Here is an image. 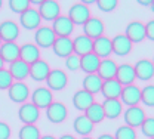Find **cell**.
I'll use <instances>...</instances> for the list:
<instances>
[{
  "label": "cell",
  "mask_w": 154,
  "mask_h": 139,
  "mask_svg": "<svg viewBox=\"0 0 154 139\" xmlns=\"http://www.w3.org/2000/svg\"><path fill=\"white\" fill-rule=\"evenodd\" d=\"M37 12L42 20L54 21L61 15V5L55 0H42L37 8Z\"/></svg>",
  "instance_id": "obj_1"
},
{
  "label": "cell",
  "mask_w": 154,
  "mask_h": 139,
  "mask_svg": "<svg viewBox=\"0 0 154 139\" xmlns=\"http://www.w3.org/2000/svg\"><path fill=\"white\" fill-rule=\"evenodd\" d=\"M67 17L74 25H85V22L91 18V9L85 6L82 2H77L74 5H71Z\"/></svg>",
  "instance_id": "obj_2"
},
{
  "label": "cell",
  "mask_w": 154,
  "mask_h": 139,
  "mask_svg": "<svg viewBox=\"0 0 154 139\" xmlns=\"http://www.w3.org/2000/svg\"><path fill=\"white\" fill-rule=\"evenodd\" d=\"M51 28L57 37H70L74 30V24L70 21L67 15H59L57 20H54V24Z\"/></svg>",
  "instance_id": "obj_3"
},
{
  "label": "cell",
  "mask_w": 154,
  "mask_h": 139,
  "mask_svg": "<svg viewBox=\"0 0 154 139\" xmlns=\"http://www.w3.org/2000/svg\"><path fill=\"white\" fill-rule=\"evenodd\" d=\"M31 104L36 105L38 110H46L52 102H54V95H52V90L48 89V87H37L33 95H31Z\"/></svg>",
  "instance_id": "obj_4"
},
{
  "label": "cell",
  "mask_w": 154,
  "mask_h": 139,
  "mask_svg": "<svg viewBox=\"0 0 154 139\" xmlns=\"http://www.w3.org/2000/svg\"><path fill=\"white\" fill-rule=\"evenodd\" d=\"M55 39H57V36H55V33L52 31L51 27H48V25L38 27L37 30H36V34H34V40H36L34 44H36L37 47L48 49V47H52Z\"/></svg>",
  "instance_id": "obj_5"
},
{
  "label": "cell",
  "mask_w": 154,
  "mask_h": 139,
  "mask_svg": "<svg viewBox=\"0 0 154 139\" xmlns=\"http://www.w3.org/2000/svg\"><path fill=\"white\" fill-rule=\"evenodd\" d=\"M83 30H85V36H88L91 40H96L98 37L104 36L105 25H104L102 20H99L96 17H91L89 20L85 22Z\"/></svg>",
  "instance_id": "obj_6"
},
{
  "label": "cell",
  "mask_w": 154,
  "mask_h": 139,
  "mask_svg": "<svg viewBox=\"0 0 154 139\" xmlns=\"http://www.w3.org/2000/svg\"><path fill=\"white\" fill-rule=\"evenodd\" d=\"M46 81H48V89L62 90L68 83V76L64 70H51V73L46 77Z\"/></svg>",
  "instance_id": "obj_7"
},
{
  "label": "cell",
  "mask_w": 154,
  "mask_h": 139,
  "mask_svg": "<svg viewBox=\"0 0 154 139\" xmlns=\"http://www.w3.org/2000/svg\"><path fill=\"white\" fill-rule=\"evenodd\" d=\"M147 119V116H145V111L141 108V107H138V105H135V107H129L126 111H125V123H126V126H129V127H141V124L144 123V120Z\"/></svg>",
  "instance_id": "obj_8"
},
{
  "label": "cell",
  "mask_w": 154,
  "mask_h": 139,
  "mask_svg": "<svg viewBox=\"0 0 154 139\" xmlns=\"http://www.w3.org/2000/svg\"><path fill=\"white\" fill-rule=\"evenodd\" d=\"M68 116V110L62 102H52L46 108V117L51 123H62Z\"/></svg>",
  "instance_id": "obj_9"
},
{
  "label": "cell",
  "mask_w": 154,
  "mask_h": 139,
  "mask_svg": "<svg viewBox=\"0 0 154 139\" xmlns=\"http://www.w3.org/2000/svg\"><path fill=\"white\" fill-rule=\"evenodd\" d=\"M120 102L126 104L128 107H135L138 102H141V89L135 84L123 86L120 93Z\"/></svg>",
  "instance_id": "obj_10"
},
{
  "label": "cell",
  "mask_w": 154,
  "mask_h": 139,
  "mask_svg": "<svg viewBox=\"0 0 154 139\" xmlns=\"http://www.w3.org/2000/svg\"><path fill=\"white\" fill-rule=\"evenodd\" d=\"M8 93H9V98H11L12 102L24 104L27 101V98L30 96V89H28V86L24 81H15L8 89Z\"/></svg>",
  "instance_id": "obj_11"
},
{
  "label": "cell",
  "mask_w": 154,
  "mask_h": 139,
  "mask_svg": "<svg viewBox=\"0 0 154 139\" xmlns=\"http://www.w3.org/2000/svg\"><path fill=\"white\" fill-rule=\"evenodd\" d=\"M18 117L24 124H34L40 117V110L31 102L22 104L18 110Z\"/></svg>",
  "instance_id": "obj_12"
},
{
  "label": "cell",
  "mask_w": 154,
  "mask_h": 139,
  "mask_svg": "<svg viewBox=\"0 0 154 139\" xmlns=\"http://www.w3.org/2000/svg\"><path fill=\"white\" fill-rule=\"evenodd\" d=\"M19 36V27L15 21L6 20L0 22V39L5 43L15 41Z\"/></svg>",
  "instance_id": "obj_13"
},
{
  "label": "cell",
  "mask_w": 154,
  "mask_h": 139,
  "mask_svg": "<svg viewBox=\"0 0 154 139\" xmlns=\"http://www.w3.org/2000/svg\"><path fill=\"white\" fill-rule=\"evenodd\" d=\"M92 52L95 53L99 59H107V58L113 53V49H111V39L107 37V36H101V37H98L96 40H94Z\"/></svg>",
  "instance_id": "obj_14"
},
{
  "label": "cell",
  "mask_w": 154,
  "mask_h": 139,
  "mask_svg": "<svg viewBox=\"0 0 154 139\" xmlns=\"http://www.w3.org/2000/svg\"><path fill=\"white\" fill-rule=\"evenodd\" d=\"M119 84L123 87V86H129V84H134L135 79V71H134V65L132 64H122L117 67V71H116V77H114Z\"/></svg>",
  "instance_id": "obj_15"
},
{
  "label": "cell",
  "mask_w": 154,
  "mask_h": 139,
  "mask_svg": "<svg viewBox=\"0 0 154 139\" xmlns=\"http://www.w3.org/2000/svg\"><path fill=\"white\" fill-rule=\"evenodd\" d=\"M134 43L128 39L125 34H117L114 39H111V49L116 55L119 56H126L132 52Z\"/></svg>",
  "instance_id": "obj_16"
},
{
  "label": "cell",
  "mask_w": 154,
  "mask_h": 139,
  "mask_svg": "<svg viewBox=\"0 0 154 139\" xmlns=\"http://www.w3.org/2000/svg\"><path fill=\"white\" fill-rule=\"evenodd\" d=\"M136 79L148 81L154 77V64L151 59H139L134 65Z\"/></svg>",
  "instance_id": "obj_17"
},
{
  "label": "cell",
  "mask_w": 154,
  "mask_h": 139,
  "mask_svg": "<svg viewBox=\"0 0 154 139\" xmlns=\"http://www.w3.org/2000/svg\"><path fill=\"white\" fill-rule=\"evenodd\" d=\"M19 22L24 28L27 30H37L40 27V22H42V18L38 15L37 9L34 8H28L25 12H22L19 15Z\"/></svg>",
  "instance_id": "obj_18"
},
{
  "label": "cell",
  "mask_w": 154,
  "mask_h": 139,
  "mask_svg": "<svg viewBox=\"0 0 154 139\" xmlns=\"http://www.w3.org/2000/svg\"><path fill=\"white\" fill-rule=\"evenodd\" d=\"M125 36L131 40L132 43H139L145 39V24H142L141 21H132L128 24L126 27V33Z\"/></svg>",
  "instance_id": "obj_19"
},
{
  "label": "cell",
  "mask_w": 154,
  "mask_h": 139,
  "mask_svg": "<svg viewBox=\"0 0 154 139\" xmlns=\"http://www.w3.org/2000/svg\"><path fill=\"white\" fill-rule=\"evenodd\" d=\"M19 59L28 65L36 62L40 59V49L34 43H24L22 46H19Z\"/></svg>",
  "instance_id": "obj_20"
},
{
  "label": "cell",
  "mask_w": 154,
  "mask_h": 139,
  "mask_svg": "<svg viewBox=\"0 0 154 139\" xmlns=\"http://www.w3.org/2000/svg\"><path fill=\"white\" fill-rule=\"evenodd\" d=\"M117 67H119V65H117V64H116V61L111 59V58L101 59L96 74L99 76V79L102 80V81H105V80H111V79H114L116 77Z\"/></svg>",
  "instance_id": "obj_21"
},
{
  "label": "cell",
  "mask_w": 154,
  "mask_h": 139,
  "mask_svg": "<svg viewBox=\"0 0 154 139\" xmlns=\"http://www.w3.org/2000/svg\"><path fill=\"white\" fill-rule=\"evenodd\" d=\"M52 49L57 56L67 58L73 53V40L71 37H57L52 44Z\"/></svg>",
  "instance_id": "obj_22"
},
{
  "label": "cell",
  "mask_w": 154,
  "mask_h": 139,
  "mask_svg": "<svg viewBox=\"0 0 154 139\" xmlns=\"http://www.w3.org/2000/svg\"><path fill=\"white\" fill-rule=\"evenodd\" d=\"M0 58L3 62H15L19 59V46L15 41H9V43H2L0 44Z\"/></svg>",
  "instance_id": "obj_23"
},
{
  "label": "cell",
  "mask_w": 154,
  "mask_h": 139,
  "mask_svg": "<svg viewBox=\"0 0 154 139\" xmlns=\"http://www.w3.org/2000/svg\"><path fill=\"white\" fill-rule=\"evenodd\" d=\"M51 73V67L46 61L38 59L33 64H30V74L31 79L36 80V81H42V80H46L48 74Z\"/></svg>",
  "instance_id": "obj_24"
},
{
  "label": "cell",
  "mask_w": 154,
  "mask_h": 139,
  "mask_svg": "<svg viewBox=\"0 0 154 139\" xmlns=\"http://www.w3.org/2000/svg\"><path fill=\"white\" fill-rule=\"evenodd\" d=\"M92 44H94V40H91L85 34H80L73 40V53L77 56H83L86 53H91Z\"/></svg>",
  "instance_id": "obj_25"
},
{
  "label": "cell",
  "mask_w": 154,
  "mask_h": 139,
  "mask_svg": "<svg viewBox=\"0 0 154 139\" xmlns=\"http://www.w3.org/2000/svg\"><path fill=\"white\" fill-rule=\"evenodd\" d=\"M94 102H95L94 95H91L89 92H86L83 89L82 90H77L76 93H74V96H73V105L79 111H86Z\"/></svg>",
  "instance_id": "obj_26"
},
{
  "label": "cell",
  "mask_w": 154,
  "mask_h": 139,
  "mask_svg": "<svg viewBox=\"0 0 154 139\" xmlns=\"http://www.w3.org/2000/svg\"><path fill=\"white\" fill-rule=\"evenodd\" d=\"M99 93H102V96L105 99H119V96L122 93V86L119 84V81L116 79L105 80L102 83V87H101Z\"/></svg>",
  "instance_id": "obj_27"
},
{
  "label": "cell",
  "mask_w": 154,
  "mask_h": 139,
  "mask_svg": "<svg viewBox=\"0 0 154 139\" xmlns=\"http://www.w3.org/2000/svg\"><path fill=\"white\" fill-rule=\"evenodd\" d=\"M99 62H101V59L94 52L86 53V55L80 56V70H83L86 74H96Z\"/></svg>",
  "instance_id": "obj_28"
},
{
  "label": "cell",
  "mask_w": 154,
  "mask_h": 139,
  "mask_svg": "<svg viewBox=\"0 0 154 139\" xmlns=\"http://www.w3.org/2000/svg\"><path fill=\"white\" fill-rule=\"evenodd\" d=\"M101 105L104 110V116L110 120L117 119L123 111V104L120 102V99H105Z\"/></svg>",
  "instance_id": "obj_29"
},
{
  "label": "cell",
  "mask_w": 154,
  "mask_h": 139,
  "mask_svg": "<svg viewBox=\"0 0 154 139\" xmlns=\"http://www.w3.org/2000/svg\"><path fill=\"white\" fill-rule=\"evenodd\" d=\"M9 73L12 76V79L17 80V81H22L24 79H27V76L30 74V65L25 64L24 61H15L11 64L9 67Z\"/></svg>",
  "instance_id": "obj_30"
},
{
  "label": "cell",
  "mask_w": 154,
  "mask_h": 139,
  "mask_svg": "<svg viewBox=\"0 0 154 139\" xmlns=\"http://www.w3.org/2000/svg\"><path fill=\"white\" fill-rule=\"evenodd\" d=\"M102 83L104 81L99 79L98 74H86V77L83 79V90L89 92L91 95H96L101 92Z\"/></svg>",
  "instance_id": "obj_31"
},
{
  "label": "cell",
  "mask_w": 154,
  "mask_h": 139,
  "mask_svg": "<svg viewBox=\"0 0 154 139\" xmlns=\"http://www.w3.org/2000/svg\"><path fill=\"white\" fill-rule=\"evenodd\" d=\"M73 127H74L76 133L77 135H80V136H88V135H91L92 130H94V124L86 119L85 114L76 117L74 123H73Z\"/></svg>",
  "instance_id": "obj_32"
},
{
  "label": "cell",
  "mask_w": 154,
  "mask_h": 139,
  "mask_svg": "<svg viewBox=\"0 0 154 139\" xmlns=\"http://www.w3.org/2000/svg\"><path fill=\"white\" fill-rule=\"evenodd\" d=\"M85 116H86V119L89 120L94 126L98 124V123H101L102 120L105 119V116H104V110H102V105L98 104V102H94V104L85 111Z\"/></svg>",
  "instance_id": "obj_33"
},
{
  "label": "cell",
  "mask_w": 154,
  "mask_h": 139,
  "mask_svg": "<svg viewBox=\"0 0 154 139\" xmlns=\"http://www.w3.org/2000/svg\"><path fill=\"white\" fill-rule=\"evenodd\" d=\"M19 139H40V130L34 124H24L19 129Z\"/></svg>",
  "instance_id": "obj_34"
},
{
  "label": "cell",
  "mask_w": 154,
  "mask_h": 139,
  "mask_svg": "<svg viewBox=\"0 0 154 139\" xmlns=\"http://www.w3.org/2000/svg\"><path fill=\"white\" fill-rule=\"evenodd\" d=\"M114 139H136V132L134 127L120 126L114 133Z\"/></svg>",
  "instance_id": "obj_35"
},
{
  "label": "cell",
  "mask_w": 154,
  "mask_h": 139,
  "mask_svg": "<svg viewBox=\"0 0 154 139\" xmlns=\"http://www.w3.org/2000/svg\"><path fill=\"white\" fill-rule=\"evenodd\" d=\"M141 101L147 107H153L154 105V86L153 84H147L141 90Z\"/></svg>",
  "instance_id": "obj_36"
},
{
  "label": "cell",
  "mask_w": 154,
  "mask_h": 139,
  "mask_svg": "<svg viewBox=\"0 0 154 139\" xmlns=\"http://www.w3.org/2000/svg\"><path fill=\"white\" fill-rule=\"evenodd\" d=\"M9 9L15 14H22L30 8V0H9Z\"/></svg>",
  "instance_id": "obj_37"
},
{
  "label": "cell",
  "mask_w": 154,
  "mask_h": 139,
  "mask_svg": "<svg viewBox=\"0 0 154 139\" xmlns=\"http://www.w3.org/2000/svg\"><path fill=\"white\" fill-rule=\"evenodd\" d=\"M14 83V79L9 73V70H5L2 68L0 70V90H8Z\"/></svg>",
  "instance_id": "obj_38"
},
{
  "label": "cell",
  "mask_w": 154,
  "mask_h": 139,
  "mask_svg": "<svg viewBox=\"0 0 154 139\" xmlns=\"http://www.w3.org/2000/svg\"><path fill=\"white\" fill-rule=\"evenodd\" d=\"M141 129H142V133L147 138H153L154 136V119L153 117H147V119L144 120V123L141 124Z\"/></svg>",
  "instance_id": "obj_39"
},
{
  "label": "cell",
  "mask_w": 154,
  "mask_h": 139,
  "mask_svg": "<svg viewBox=\"0 0 154 139\" xmlns=\"http://www.w3.org/2000/svg\"><path fill=\"white\" fill-rule=\"evenodd\" d=\"M96 6L102 12H111V11H114L116 8L119 6V2L117 0H98Z\"/></svg>",
  "instance_id": "obj_40"
},
{
  "label": "cell",
  "mask_w": 154,
  "mask_h": 139,
  "mask_svg": "<svg viewBox=\"0 0 154 139\" xmlns=\"http://www.w3.org/2000/svg\"><path fill=\"white\" fill-rule=\"evenodd\" d=\"M65 67L70 70V71H76L80 68V56H77L74 53H71L70 56L65 58Z\"/></svg>",
  "instance_id": "obj_41"
},
{
  "label": "cell",
  "mask_w": 154,
  "mask_h": 139,
  "mask_svg": "<svg viewBox=\"0 0 154 139\" xmlns=\"http://www.w3.org/2000/svg\"><path fill=\"white\" fill-rule=\"evenodd\" d=\"M11 138V127L9 124L0 121V139H9Z\"/></svg>",
  "instance_id": "obj_42"
},
{
  "label": "cell",
  "mask_w": 154,
  "mask_h": 139,
  "mask_svg": "<svg viewBox=\"0 0 154 139\" xmlns=\"http://www.w3.org/2000/svg\"><path fill=\"white\" fill-rule=\"evenodd\" d=\"M145 39L154 40V21H148L145 24Z\"/></svg>",
  "instance_id": "obj_43"
},
{
  "label": "cell",
  "mask_w": 154,
  "mask_h": 139,
  "mask_svg": "<svg viewBox=\"0 0 154 139\" xmlns=\"http://www.w3.org/2000/svg\"><path fill=\"white\" fill-rule=\"evenodd\" d=\"M138 5H141V6H148V8H151V6H153V2H151V0H138Z\"/></svg>",
  "instance_id": "obj_44"
},
{
  "label": "cell",
  "mask_w": 154,
  "mask_h": 139,
  "mask_svg": "<svg viewBox=\"0 0 154 139\" xmlns=\"http://www.w3.org/2000/svg\"><path fill=\"white\" fill-rule=\"evenodd\" d=\"M98 139H114V136L110 135V133H104V135H101Z\"/></svg>",
  "instance_id": "obj_45"
},
{
  "label": "cell",
  "mask_w": 154,
  "mask_h": 139,
  "mask_svg": "<svg viewBox=\"0 0 154 139\" xmlns=\"http://www.w3.org/2000/svg\"><path fill=\"white\" fill-rule=\"evenodd\" d=\"M59 139H76L73 135H64V136H61Z\"/></svg>",
  "instance_id": "obj_46"
},
{
  "label": "cell",
  "mask_w": 154,
  "mask_h": 139,
  "mask_svg": "<svg viewBox=\"0 0 154 139\" xmlns=\"http://www.w3.org/2000/svg\"><path fill=\"white\" fill-rule=\"evenodd\" d=\"M40 139H57L55 136H51V135H46V136H40Z\"/></svg>",
  "instance_id": "obj_47"
},
{
  "label": "cell",
  "mask_w": 154,
  "mask_h": 139,
  "mask_svg": "<svg viewBox=\"0 0 154 139\" xmlns=\"http://www.w3.org/2000/svg\"><path fill=\"white\" fill-rule=\"evenodd\" d=\"M3 65H5V62H3V59H2V58H0V70H2V68H3Z\"/></svg>",
  "instance_id": "obj_48"
},
{
  "label": "cell",
  "mask_w": 154,
  "mask_h": 139,
  "mask_svg": "<svg viewBox=\"0 0 154 139\" xmlns=\"http://www.w3.org/2000/svg\"><path fill=\"white\" fill-rule=\"evenodd\" d=\"M2 6H3V2H2V0H0V9H2Z\"/></svg>",
  "instance_id": "obj_49"
},
{
  "label": "cell",
  "mask_w": 154,
  "mask_h": 139,
  "mask_svg": "<svg viewBox=\"0 0 154 139\" xmlns=\"http://www.w3.org/2000/svg\"><path fill=\"white\" fill-rule=\"evenodd\" d=\"M82 139H94V138H86V136H83V138Z\"/></svg>",
  "instance_id": "obj_50"
},
{
  "label": "cell",
  "mask_w": 154,
  "mask_h": 139,
  "mask_svg": "<svg viewBox=\"0 0 154 139\" xmlns=\"http://www.w3.org/2000/svg\"><path fill=\"white\" fill-rule=\"evenodd\" d=\"M0 44H2V39H0Z\"/></svg>",
  "instance_id": "obj_51"
},
{
  "label": "cell",
  "mask_w": 154,
  "mask_h": 139,
  "mask_svg": "<svg viewBox=\"0 0 154 139\" xmlns=\"http://www.w3.org/2000/svg\"><path fill=\"white\" fill-rule=\"evenodd\" d=\"M150 139H153V138H150Z\"/></svg>",
  "instance_id": "obj_52"
}]
</instances>
